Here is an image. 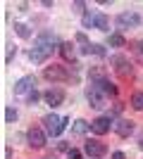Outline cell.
Wrapping results in <instances>:
<instances>
[{"instance_id": "obj_1", "label": "cell", "mask_w": 143, "mask_h": 159, "mask_svg": "<svg viewBox=\"0 0 143 159\" xmlns=\"http://www.w3.org/2000/svg\"><path fill=\"white\" fill-rule=\"evenodd\" d=\"M55 45H57V38H55L53 33L43 31L41 36L36 38L34 48H31V52H29V60H31V62H36V64H41V62H45L48 57L53 55Z\"/></svg>"}, {"instance_id": "obj_2", "label": "cell", "mask_w": 143, "mask_h": 159, "mask_svg": "<svg viewBox=\"0 0 143 159\" xmlns=\"http://www.w3.org/2000/svg\"><path fill=\"white\" fill-rule=\"evenodd\" d=\"M43 124H45V133L48 135L57 138V135L64 131V126L69 124V119H62V116H57V114H48V116H43Z\"/></svg>"}, {"instance_id": "obj_3", "label": "cell", "mask_w": 143, "mask_h": 159, "mask_svg": "<svg viewBox=\"0 0 143 159\" xmlns=\"http://www.w3.org/2000/svg\"><path fill=\"white\" fill-rule=\"evenodd\" d=\"M45 79L53 81V83H62V81H69V71L64 66L50 64V66H45Z\"/></svg>"}, {"instance_id": "obj_4", "label": "cell", "mask_w": 143, "mask_h": 159, "mask_svg": "<svg viewBox=\"0 0 143 159\" xmlns=\"http://www.w3.org/2000/svg\"><path fill=\"white\" fill-rule=\"evenodd\" d=\"M36 76H24V79H19L17 83H14V95H26V93H34L36 90Z\"/></svg>"}, {"instance_id": "obj_5", "label": "cell", "mask_w": 143, "mask_h": 159, "mask_svg": "<svg viewBox=\"0 0 143 159\" xmlns=\"http://www.w3.org/2000/svg\"><path fill=\"white\" fill-rule=\"evenodd\" d=\"M141 24V17L136 12H122L117 17V26L119 29H136Z\"/></svg>"}, {"instance_id": "obj_6", "label": "cell", "mask_w": 143, "mask_h": 159, "mask_svg": "<svg viewBox=\"0 0 143 159\" xmlns=\"http://www.w3.org/2000/svg\"><path fill=\"white\" fill-rule=\"evenodd\" d=\"M86 98H88L91 107H95V109H100V107H105V93H102L98 86H93L91 83V88L86 90Z\"/></svg>"}, {"instance_id": "obj_7", "label": "cell", "mask_w": 143, "mask_h": 159, "mask_svg": "<svg viewBox=\"0 0 143 159\" xmlns=\"http://www.w3.org/2000/svg\"><path fill=\"white\" fill-rule=\"evenodd\" d=\"M112 128V116H98L95 121H91V131L95 135H105Z\"/></svg>"}, {"instance_id": "obj_8", "label": "cell", "mask_w": 143, "mask_h": 159, "mask_svg": "<svg viewBox=\"0 0 143 159\" xmlns=\"http://www.w3.org/2000/svg\"><path fill=\"white\" fill-rule=\"evenodd\" d=\"M43 98H45V102L55 109V107H60L62 102H64V90H62V88H50V90L43 93Z\"/></svg>"}, {"instance_id": "obj_9", "label": "cell", "mask_w": 143, "mask_h": 159, "mask_svg": "<svg viewBox=\"0 0 143 159\" xmlns=\"http://www.w3.org/2000/svg\"><path fill=\"white\" fill-rule=\"evenodd\" d=\"M83 152L88 154L91 159H100L102 154L107 152V147L102 145V143H98V140H88V143L83 145Z\"/></svg>"}, {"instance_id": "obj_10", "label": "cell", "mask_w": 143, "mask_h": 159, "mask_svg": "<svg viewBox=\"0 0 143 159\" xmlns=\"http://www.w3.org/2000/svg\"><path fill=\"white\" fill-rule=\"evenodd\" d=\"M112 64H115V71L119 74V76H124V79L131 76V71H134V69H131V62L126 60V57H122V55L112 57Z\"/></svg>"}, {"instance_id": "obj_11", "label": "cell", "mask_w": 143, "mask_h": 159, "mask_svg": "<svg viewBox=\"0 0 143 159\" xmlns=\"http://www.w3.org/2000/svg\"><path fill=\"white\" fill-rule=\"evenodd\" d=\"M26 140H29V145L31 147H43L45 145V133L41 131V128H29V133H26Z\"/></svg>"}, {"instance_id": "obj_12", "label": "cell", "mask_w": 143, "mask_h": 159, "mask_svg": "<svg viewBox=\"0 0 143 159\" xmlns=\"http://www.w3.org/2000/svg\"><path fill=\"white\" fill-rule=\"evenodd\" d=\"M115 131H117V135L119 138H129L131 133H134V124L131 121H126V119H119L115 124Z\"/></svg>"}, {"instance_id": "obj_13", "label": "cell", "mask_w": 143, "mask_h": 159, "mask_svg": "<svg viewBox=\"0 0 143 159\" xmlns=\"http://www.w3.org/2000/svg\"><path fill=\"white\" fill-rule=\"evenodd\" d=\"M91 83H102V81H107V74L102 66H91Z\"/></svg>"}, {"instance_id": "obj_14", "label": "cell", "mask_w": 143, "mask_h": 159, "mask_svg": "<svg viewBox=\"0 0 143 159\" xmlns=\"http://www.w3.org/2000/svg\"><path fill=\"white\" fill-rule=\"evenodd\" d=\"M88 128H91V124H88V121H83V119H76V121H74V126H72V131H74L76 135H83V133L88 131Z\"/></svg>"}, {"instance_id": "obj_15", "label": "cell", "mask_w": 143, "mask_h": 159, "mask_svg": "<svg viewBox=\"0 0 143 159\" xmlns=\"http://www.w3.org/2000/svg\"><path fill=\"white\" fill-rule=\"evenodd\" d=\"M60 52H62V57H64L67 62L74 60V45H72V43H62V45H60Z\"/></svg>"}, {"instance_id": "obj_16", "label": "cell", "mask_w": 143, "mask_h": 159, "mask_svg": "<svg viewBox=\"0 0 143 159\" xmlns=\"http://www.w3.org/2000/svg\"><path fill=\"white\" fill-rule=\"evenodd\" d=\"M93 86H98L105 95H117V86H115V83H110V81H102V83H93Z\"/></svg>"}, {"instance_id": "obj_17", "label": "cell", "mask_w": 143, "mask_h": 159, "mask_svg": "<svg viewBox=\"0 0 143 159\" xmlns=\"http://www.w3.org/2000/svg\"><path fill=\"white\" fill-rule=\"evenodd\" d=\"M95 29H98V31H107L110 29V19L105 14H98V17H95Z\"/></svg>"}, {"instance_id": "obj_18", "label": "cell", "mask_w": 143, "mask_h": 159, "mask_svg": "<svg viewBox=\"0 0 143 159\" xmlns=\"http://www.w3.org/2000/svg\"><path fill=\"white\" fill-rule=\"evenodd\" d=\"M131 107L138 109V112H143V93H134L131 95Z\"/></svg>"}, {"instance_id": "obj_19", "label": "cell", "mask_w": 143, "mask_h": 159, "mask_svg": "<svg viewBox=\"0 0 143 159\" xmlns=\"http://www.w3.org/2000/svg\"><path fill=\"white\" fill-rule=\"evenodd\" d=\"M14 31H17L19 38H29V36H31V31H29L26 24H14Z\"/></svg>"}, {"instance_id": "obj_20", "label": "cell", "mask_w": 143, "mask_h": 159, "mask_svg": "<svg viewBox=\"0 0 143 159\" xmlns=\"http://www.w3.org/2000/svg\"><path fill=\"white\" fill-rule=\"evenodd\" d=\"M110 45H112V48H124V36L112 33V36H110Z\"/></svg>"}, {"instance_id": "obj_21", "label": "cell", "mask_w": 143, "mask_h": 159, "mask_svg": "<svg viewBox=\"0 0 143 159\" xmlns=\"http://www.w3.org/2000/svg\"><path fill=\"white\" fill-rule=\"evenodd\" d=\"M95 17H98V14H83V26L86 29H95Z\"/></svg>"}, {"instance_id": "obj_22", "label": "cell", "mask_w": 143, "mask_h": 159, "mask_svg": "<svg viewBox=\"0 0 143 159\" xmlns=\"http://www.w3.org/2000/svg\"><path fill=\"white\" fill-rule=\"evenodd\" d=\"M38 98H41V95H38V90H34V93L26 95V102H29V105H36V102H38Z\"/></svg>"}, {"instance_id": "obj_23", "label": "cell", "mask_w": 143, "mask_h": 159, "mask_svg": "<svg viewBox=\"0 0 143 159\" xmlns=\"http://www.w3.org/2000/svg\"><path fill=\"white\" fill-rule=\"evenodd\" d=\"M67 157H69V159H83V154L79 152V150H74V147H72V150H67Z\"/></svg>"}, {"instance_id": "obj_24", "label": "cell", "mask_w": 143, "mask_h": 159, "mask_svg": "<svg viewBox=\"0 0 143 159\" xmlns=\"http://www.w3.org/2000/svg\"><path fill=\"white\" fill-rule=\"evenodd\" d=\"M14 119H17V112H14V109H5V121H7V124L14 121Z\"/></svg>"}, {"instance_id": "obj_25", "label": "cell", "mask_w": 143, "mask_h": 159, "mask_svg": "<svg viewBox=\"0 0 143 159\" xmlns=\"http://www.w3.org/2000/svg\"><path fill=\"white\" fill-rule=\"evenodd\" d=\"M74 10L76 12H83V10H86V2H74Z\"/></svg>"}, {"instance_id": "obj_26", "label": "cell", "mask_w": 143, "mask_h": 159, "mask_svg": "<svg viewBox=\"0 0 143 159\" xmlns=\"http://www.w3.org/2000/svg\"><path fill=\"white\" fill-rule=\"evenodd\" d=\"M112 159H126V154L124 152H112Z\"/></svg>"}, {"instance_id": "obj_27", "label": "cell", "mask_w": 143, "mask_h": 159, "mask_svg": "<svg viewBox=\"0 0 143 159\" xmlns=\"http://www.w3.org/2000/svg\"><path fill=\"white\" fill-rule=\"evenodd\" d=\"M14 52H17V50H14V48H10V52H7V57H5V62H10V60H12V55Z\"/></svg>"}, {"instance_id": "obj_28", "label": "cell", "mask_w": 143, "mask_h": 159, "mask_svg": "<svg viewBox=\"0 0 143 159\" xmlns=\"http://www.w3.org/2000/svg\"><path fill=\"white\" fill-rule=\"evenodd\" d=\"M141 150H143V138H141Z\"/></svg>"}, {"instance_id": "obj_29", "label": "cell", "mask_w": 143, "mask_h": 159, "mask_svg": "<svg viewBox=\"0 0 143 159\" xmlns=\"http://www.w3.org/2000/svg\"><path fill=\"white\" fill-rule=\"evenodd\" d=\"M45 159H55V157H45Z\"/></svg>"}]
</instances>
